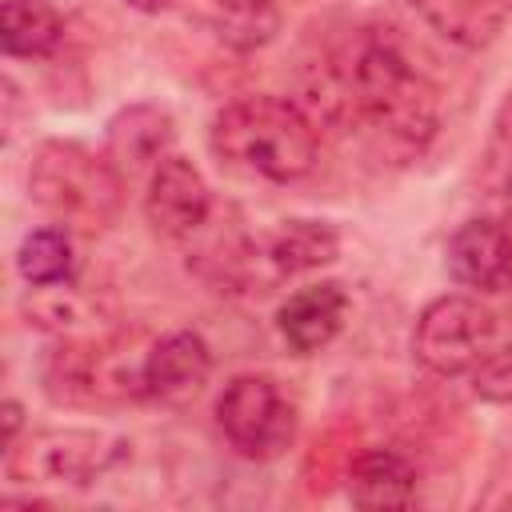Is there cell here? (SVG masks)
<instances>
[{"label":"cell","instance_id":"obj_1","mask_svg":"<svg viewBox=\"0 0 512 512\" xmlns=\"http://www.w3.org/2000/svg\"><path fill=\"white\" fill-rule=\"evenodd\" d=\"M316 104L332 124L364 132L392 160H416L440 124L436 88L388 28H360L332 52Z\"/></svg>","mask_w":512,"mask_h":512},{"label":"cell","instance_id":"obj_2","mask_svg":"<svg viewBox=\"0 0 512 512\" xmlns=\"http://www.w3.org/2000/svg\"><path fill=\"white\" fill-rule=\"evenodd\" d=\"M208 144L220 164L268 184H296L320 164L316 124L280 96H240L224 104L212 116Z\"/></svg>","mask_w":512,"mask_h":512},{"label":"cell","instance_id":"obj_3","mask_svg":"<svg viewBox=\"0 0 512 512\" xmlns=\"http://www.w3.org/2000/svg\"><path fill=\"white\" fill-rule=\"evenodd\" d=\"M28 192L52 216L100 228L120 212L124 176L108 152H92L76 140H44L28 164Z\"/></svg>","mask_w":512,"mask_h":512},{"label":"cell","instance_id":"obj_4","mask_svg":"<svg viewBox=\"0 0 512 512\" xmlns=\"http://www.w3.org/2000/svg\"><path fill=\"white\" fill-rule=\"evenodd\" d=\"M512 344V320L464 292L436 296L412 328L416 360L436 376H480Z\"/></svg>","mask_w":512,"mask_h":512},{"label":"cell","instance_id":"obj_5","mask_svg":"<svg viewBox=\"0 0 512 512\" xmlns=\"http://www.w3.org/2000/svg\"><path fill=\"white\" fill-rule=\"evenodd\" d=\"M120 460H128V444L120 436L96 428H44L4 452V472L16 484L88 488Z\"/></svg>","mask_w":512,"mask_h":512},{"label":"cell","instance_id":"obj_6","mask_svg":"<svg viewBox=\"0 0 512 512\" xmlns=\"http://www.w3.org/2000/svg\"><path fill=\"white\" fill-rule=\"evenodd\" d=\"M216 424L244 460H272L296 436V408L272 376H232L216 400Z\"/></svg>","mask_w":512,"mask_h":512},{"label":"cell","instance_id":"obj_7","mask_svg":"<svg viewBox=\"0 0 512 512\" xmlns=\"http://www.w3.org/2000/svg\"><path fill=\"white\" fill-rule=\"evenodd\" d=\"M40 380L56 404H112L140 396V360H124L108 344L64 340L44 356Z\"/></svg>","mask_w":512,"mask_h":512},{"label":"cell","instance_id":"obj_8","mask_svg":"<svg viewBox=\"0 0 512 512\" xmlns=\"http://www.w3.org/2000/svg\"><path fill=\"white\" fill-rule=\"evenodd\" d=\"M144 216L152 232L168 240H188L200 232L212 216V192L200 176V168L184 156H164L148 172V192H144Z\"/></svg>","mask_w":512,"mask_h":512},{"label":"cell","instance_id":"obj_9","mask_svg":"<svg viewBox=\"0 0 512 512\" xmlns=\"http://www.w3.org/2000/svg\"><path fill=\"white\" fill-rule=\"evenodd\" d=\"M212 376V348L200 332L176 328L140 356V400L180 404L196 396Z\"/></svg>","mask_w":512,"mask_h":512},{"label":"cell","instance_id":"obj_10","mask_svg":"<svg viewBox=\"0 0 512 512\" xmlns=\"http://www.w3.org/2000/svg\"><path fill=\"white\" fill-rule=\"evenodd\" d=\"M336 252H340V240L324 220H284L256 248L236 256V264L256 276L264 272L268 280H284V276H304L312 268L332 264Z\"/></svg>","mask_w":512,"mask_h":512},{"label":"cell","instance_id":"obj_11","mask_svg":"<svg viewBox=\"0 0 512 512\" xmlns=\"http://www.w3.org/2000/svg\"><path fill=\"white\" fill-rule=\"evenodd\" d=\"M448 272L460 288L504 292L512 284V228L476 216L448 236Z\"/></svg>","mask_w":512,"mask_h":512},{"label":"cell","instance_id":"obj_12","mask_svg":"<svg viewBox=\"0 0 512 512\" xmlns=\"http://www.w3.org/2000/svg\"><path fill=\"white\" fill-rule=\"evenodd\" d=\"M344 316H348V292L336 280H320V284L296 288L276 308V328L292 352L312 356L340 336Z\"/></svg>","mask_w":512,"mask_h":512},{"label":"cell","instance_id":"obj_13","mask_svg":"<svg viewBox=\"0 0 512 512\" xmlns=\"http://www.w3.org/2000/svg\"><path fill=\"white\" fill-rule=\"evenodd\" d=\"M172 144V116L156 104H132L120 108L108 120V160L120 168V176H136V172H152Z\"/></svg>","mask_w":512,"mask_h":512},{"label":"cell","instance_id":"obj_14","mask_svg":"<svg viewBox=\"0 0 512 512\" xmlns=\"http://www.w3.org/2000/svg\"><path fill=\"white\" fill-rule=\"evenodd\" d=\"M416 488V464L396 448H364L348 464V500L360 508H408Z\"/></svg>","mask_w":512,"mask_h":512},{"label":"cell","instance_id":"obj_15","mask_svg":"<svg viewBox=\"0 0 512 512\" xmlns=\"http://www.w3.org/2000/svg\"><path fill=\"white\" fill-rule=\"evenodd\" d=\"M412 8L448 44H456V48H488L500 36L512 0H412Z\"/></svg>","mask_w":512,"mask_h":512},{"label":"cell","instance_id":"obj_16","mask_svg":"<svg viewBox=\"0 0 512 512\" xmlns=\"http://www.w3.org/2000/svg\"><path fill=\"white\" fill-rule=\"evenodd\" d=\"M60 40H64V20L48 0H4L0 44L8 56H20V60L52 56Z\"/></svg>","mask_w":512,"mask_h":512},{"label":"cell","instance_id":"obj_17","mask_svg":"<svg viewBox=\"0 0 512 512\" xmlns=\"http://www.w3.org/2000/svg\"><path fill=\"white\" fill-rule=\"evenodd\" d=\"M208 20L232 52H256L280 32V0H208Z\"/></svg>","mask_w":512,"mask_h":512},{"label":"cell","instance_id":"obj_18","mask_svg":"<svg viewBox=\"0 0 512 512\" xmlns=\"http://www.w3.org/2000/svg\"><path fill=\"white\" fill-rule=\"evenodd\" d=\"M16 268H20V276H24L32 288L68 284L72 272H76V248H72V236H68L60 224L32 228V232L20 240Z\"/></svg>","mask_w":512,"mask_h":512},{"label":"cell","instance_id":"obj_19","mask_svg":"<svg viewBox=\"0 0 512 512\" xmlns=\"http://www.w3.org/2000/svg\"><path fill=\"white\" fill-rule=\"evenodd\" d=\"M480 184L488 192H512V88L496 108L484 156H480Z\"/></svg>","mask_w":512,"mask_h":512},{"label":"cell","instance_id":"obj_20","mask_svg":"<svg viewBox=\"0 0 512 512\" xmlns=\"http://www.w3.org/2000/svg\"><path fill=\"white\" fill-rule=\"evenodd\" d=\"M472 388H476V396H484V400H512V344H508L480 376H472Z\"/></svg>","mask_w":512,"mask_h":512},{"label":"cell","instance_id":"obj_21","mask_svg":"<svg viewBox=\"0 0 512 512\" xmlns=\"http://www.w3.org/2000/svg\"><path fill=\"white\" fill-rule=\"evenodd\" d=\"M16 432H20V404L8 400V404H4V448L16 444Z\"/></svg>","mask_w":512,"mask_h":512},{"label":"cell","instance_id":"obj_22","mask_svg":"<svg viewBox=\"0 0 512 512\" xmlns=\"http://www.w3.org/2000/svg\"><path fill=\"white\" fill-rule=\"evenodd\" d=\"M132 8H140V12H164L172 0H128Z\"/></svg>","mask_w":512,"mask_h":512}]
</instances>
